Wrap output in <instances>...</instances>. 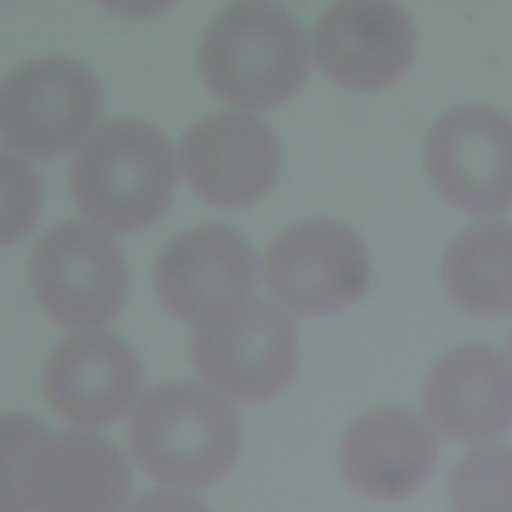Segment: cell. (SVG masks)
<instances>
[{"label": "cell", "instance_id": "19", "mask_svg": "<svg viewBox=\"0 0 512 512\" xmlns=\"http://www.w3.org/2000/svg\"><path fill=\"white\" fill-rule=\"evenodd\" d=\"M42 194L32 166L0 148V246L22 238L36 222Z\"/></svg>", "mask_w": 512, "mask_h": 512}, {"label": "cell", "instance_id": "2", "mask_svg": "<svg viewBox=\"0 0 512 512\" xmlns=\"http://www.w3.org/2000/svg\"><path fill=\"white\" fill-rule=\"evenodd\" d=\"M136 464L152 478L180 488L222 478L238 452L240 424L232 406L194 382L150 390L128 424Z\"/></svg>", "mask_w": 512, "mask_h": 512}, {"label": "cell", "instance_id": "10", "mask_svg": "<svg viewBox=\"0 0 512 512\" xmlns=\"http://www.w3.org/2000/svg\"><path fill=\"white\" fill-rule=\"evenodd\" d=\"M178 156L194 192L224 208L258 200L280 168L274 132L246 112H218L196 122L182 136Z\"/></svg>", "mask_w": 512, "mask_h": 512}, {"label": "cell", "instance_id": "4", "mask_svg": "<svg viewBox=\"0 0 512 512\" xmlns=\"http://www.w3.org/2000/svg\"><path fill=\"white\" fill-rule=\"evenodd\" d=\"M190 354L196 370L226 396L266 402L296 374L298 336L278 306L252 298L196 324Z\"/></svg>", "mask_w": 512, "mask_h": 512}, {"label": "cell", "instance_id": "21", "mask_svg": "<svg viewBox=\"0 0 512 512\" xmlns=\"http://www.w3.org/2000/svg\"><path fill=\"white\" fill-rule=\"evenodd\" d=\"M508 346H510V352H512V332H510V338H508Z\"/></svg>", "mask_w": 512, "mask_h": 512}, {"label": "cell", "instance_id": "13", "mask_svg": "<svg viewBox=\"0 0 512 512\" xmlns=\"http://www.w3.org/2000/svg\"><path fill=\"white\" fill-rule=\"evenodd\" d=\"M426 420L462 444H486L512 426V362L488 344L442 354L422 386Z\"/></svg>", "mask_w": 512, "mask_h": 512}, {"label": "cell", "instance_id": "12", "mask_svg": "<svg viewBox=\"0 0 512 512\" xmlns=\"http://www.w3.org/2000/svg\"><path fill=\"white\" fill-rule=\"evenodd\" d=\"M416 30L410 16L386 0H344L328 6L314 26L320 68L338 84L372 90L396 80L412 60Z\"/></svg>", "mask_w": 512, "mask_h": 512}, {"label": "cell", "instance_id": "11", "mask_svg": "<svg viewBox=\"0 0 512 512\" xmlns=\"http://www.w3.org/2000/svg\"><path fill=\"white\" fill-rule=\"evenodd\" d=\"M438 440L420 414L382 406L360 414L342 434L338 464L346 484L362 498L400 502L434 474Z\"/></svg>", "mask_w": 512, "mask_h": 512}, {"label": "cell", "instance_id": "16", "mask_svg": "<svg viewBox=\"0 0 512 512\" xmlns=\"http://www.w3.org/2000/svg\"><path fill=\"white\" fill-rule=\"evenodd\" d=\"M450 300L472 316L512 312V224L478 222L458 234L442 258Z\"/></svg>", "mask_w": 512, "mask_h": 512}, {"label": "cell", "instance_id": "9", "mask_svg": "<svg viewBox=\"0 0 512 512\" xmlns=\"http://www.w3.org/2000/svg\"><path fill=\"white\" fill-rule=\"evenodd\" d=\"M256 278L250 244L228 226L206 224L162 250L154 284L170 314L200 324L246 300Z\"/></svg>", "mask_w": 512, "mask_h": 512}, {"label": "cell", "instance_id": "5", "mask_svg": "<svg viewBox=\"0 0 512 512\" xmlns=\"http://www.w3.org/2000/svg\"><path fill=\"white\" fill-rule=\"evenodd\" d=\"M102 88L76 60L48 56L14 68L0 84V134L32 158H54L90 132Z\"/></svg>", "mask_w": 512, "mask_h": 512}, {"label": "cell", "instance_id": "17", "mask_svg": "<svg viewBox=\"0 0 512 512\" xmlns=\"http://www.w3.org/2000/svg\"><path fill=\"white\" fill-rule=\"evenodd\" d=\"M450 512H512V448L480 444L448 476Z\"/></svg>", "mask_w": 512, "mask_h": 512}, {"label": "cell", "instance_id": "7", "mask_svg": "<svg viewBox=\"0 0 512 512\" xmlns=\"http://www.w3.org/2000/svg\"><path fill=\"white\" fill-rule=\"evenodd\" d=\"M424 160L434 188L456 208H512V120L486 106H458L432 126Z\"/></svg>", "mask_w": 512, "mask_h": 512}, {"label": "cell", "instance_id": "14", "mask_svg": "<svg viewBox=\"0 0 512 512\" xmlns=\"http://www.w3.org/2000/svg\"><path fill=\"white\" fill-rule=\"evenodd\" d=\"M142 388L134 350L112 332H78L50 356L44 392L52 410L80 426H104L124 416Z\"/></svg>", "mask_w": 512, "mask_h": 512}, {"label": "cell", "instance_id": "6", "mask_svg": "<svg viewBox=\"0 0 512 512\" xmlns=\"http://www.w3.org/2000/svg\"><path fill=\"white\" fill-rule=\"evenodd\" d=\"M32 278L50 316L72 328L106 324L120 310L128 274L120 248L88 222H62L34 248Z\"/></svg>", "mask_w": 512, "mask_h": 512}, {"label": "cell", "instance_id": "1", "mask_svg": "<svg viewBox=\"0 0 512 512\" xmlns=\"http://www.w3.org/2000/svg\"><path fill=\"white\" fill-rule=\"evenodd\" d=\"M198 62L204 82L222 100L270 108L304 82L310 66L308 34L280 4L238 2L204 30Z\"/></svg>", "mask_w": 512, "mask_h": 512}, {"label": "cell", "instance_id": "18", "mask_svg": "<svg viewBox=\"0 0 512 512\" xmlns=\"http://www.w3.org/2000/svg\"><path fill=\"white\" fill-rule=\"evenodd\" d=\"M48 436L32 416H0V512H34L30 470L38 446Z\"/></svg>", "mask_w": 512, "mask_h": 512}, {"label": "cell", "instance_id": "3", "mask_svg": "<svg viewBox=\"0 0 512 512\" xmlns=\"http://www.w3.org/2000/svg\"><path fill=\"white\" fill-rule=\"evenodd\" d=\"M174 158L168 140L140 120L100 126L78 150L70 186L78 208L116 232L152 224L174 190Z\"/></svg>", "mask_w": 512, "mask_h": 512}, {"label": "cell", "instance_id": "8", "mask_svg": "<svg viewBox=\"0 0 512 512\" xmlns=\"http://www.w3.org/2000/svg\"><path fill=\"white\" fill-rule=\"evenodd\" d=\"M264 274L274 296L298 314H330L356 300L370 278L362 238L342 222L318 218L286 228L268 248Z\"/></svg>", "mask_w": 512, "mask_h": 512}, {"label": "cell", "instance_id": "15", "mask_svg": "<svg viewBox=\"0 0 512 512\" xmlns=\"http://www.w3.org/2000/svg\"><path fill=\"white\" fill-rule=\"evenodd\" d=\"M130 470L108 438L88 430L48 436L30 470L34 512H118Z\"/></svg>", "mask_w": 512, "mask_h": 512}, {"label": "cell", "instance_id": "20", "mask_svg": "<svg viewBox=\"0 0 512 512\" xmlns=\"http://www.w3.org/2000/svg\"><path fill=\"white\" fill-rule=\"evenodd\" d=\"M124 512H210L196 496L182 490H152L134 500Z\"/></svg>", "mask_w": 512, "mask_h": 512}]
</instances>
